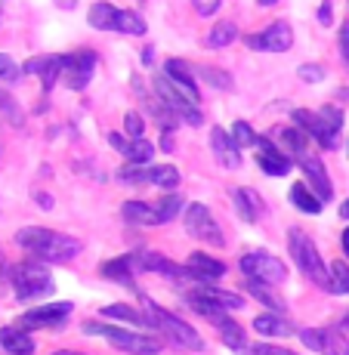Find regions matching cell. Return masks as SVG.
Listing matches in <instances>:
<instances>
[{"instance_id":"50","label":"cell","mask_w":349,"mask_h":355,"mask_svg":"<svg viewBox=\"0 0 349 355\" xmlns=\"http://www.w3.org/2000/svg\"><path fill=\"white\" fill-rule=\"evenodd\" d=\"M340 244H343V254H346V259H349V229L340 235Z\"/></svg>"},{"instance_id":"25","label":"cell","mask_w":349,"mask_h":355,"mask_svg":"<svg viewBox=\"0 0 349 355\" xmlns=\"http://www.w3.org/2000/svg\"><path fill=\"white\" fill-rule=\"evenodd\" d=\"M232 198H235V207H238V214H241L244 220H248V223L259 220V214H263V201H259L250 189H235Z\"/></svg>"},{"instance_id":"19","label":"cell","mask_w":349,"mask_h":355,"mask_svg":"<svg viewBox=\"0 0 349 355\" xmlns=\"http://www.w3.org/2000/svg\"><path fill=\"white\" fill-rule=\"evenodd\" d=\"M186 266H189L191 275H195L198 288H201V284L216 282L220 275H225V263H220V259H214V257H207V254H191Z\"/></svg>"},{"instance_id":"44","label":"cell","mask_w":349,"mask_h":355,"mask_svg":"<svg viewBox=\"0 0 349 355\" xmlns=\"http://www.w3.org/2000/svg\"><path fill=\"white\" fill-rule=\"evenodd\" d=\"M124 127H127L130 139H142V118L136 112H130L127 118H124Z\"/></svg>"},{"instance_id":"29","label":"cell","mask_w":349,"mask_h":355,"mask_svg":"<svg viewBox=\"0 0 349 355\" xmlns=\"http://www.w3.org/2000/svg\"><path fill=\"white\" fill-rule=\"evenodd\" d=\"M195 71H198V78H201L204 84H210L214 90H223V93L235 90V78H232L229 71H223V68H207V65H201V68H195Z\"/></svg>"},{"instance_id":"32","label":"cell","mask_w":349,"mask_h":355,"mask_svg":"<svg viewBox=\"0 0 349 355\" xmlns=\"http://www.w3.org/2000/svg\"><path fill=\"white\" fill-rule=\"evenodd\" d=\"M198 293H204V297H210L214 303H220L225 312H232V309H241L244 306V300L238 297V293H229V291H220V288H214V284H201V288H195Z\"/></svg>"},{"instance_id":"4","label":"cell","mask_w":349,"mask_h":355,"mask_svg":"<svg viewBox=\"0 0 349 355\" xmlns=\"http://www.w3.org/2000/svg\"><path fill=\"white\" fill-rule=\"evenodd\" d=\"M84 334H96V337H105L114 349H124L130 355H155L161 352V343L155 337H142L136 331H124V327H112L105 322H87Z\"/></svg>"},{"instance_id":"12","label":"cell","mask_w":349,"mask_h":355,"mask_svg":"<svg viewBox=\"0 0 349 355\" xmlns=\"http://www.w3.org/2000/svg\"><path fill=\"white\" fill-rule=\"evenodd\" d=\"M300 164V170L306 173V180L312 182V192H316L321 198V204L325 201H331V195H334V186H331V176H327V170L318 164V158L309 152V148H303V152H297L293 155Z\"/></svg>"},{"instance_id":"42","label":"cell","mask_w":349,"mask_h":355,"mask_svg":"<svg viewBox=\"0 0 349 355\" xmlns=\"http://www.w3.org/2000/svg\"><path fill=\"white\" fill-rule=\"evenodd\" d=\"M297 74H300V80H306V84H318L321 78H325V68L321 65H300L297 68Z\"/></svg>"},{"instance_id":"56","label":"cell","mask_w":349,"mask_h":355,"mask_svg":"<svg viewBox=\"0 0 349 355\" xmlns=\"http://www.w3.org/2000/svg\"><path fill=\"white\" fill-rule=\"evenodd\" d=\"M343 327H346V331H349V309H346V318H343Z\"/></svg>"},{"instance_id":"52","label":"cell","mask_w":349,"mask_h":355,"mask_svg":"<svg viewBox=\"0 0 349 355\" xmlns=\"http://www.w3.org/2000/svg\"><path fill=\"white\" fill-rule=\"evenodd\" d=\"M37 204H40V207H53V198H46V195H37Z\"/></svg>"},{"instance_id":"23","label":"cell","mask_w":349,"mask_h":355,"mask_svg":"<svg viewBox=\"0 0 349 355\" xmlns=\"http://www.w3.org/2000/svg\"><path fill=\"white\" fill-rule=\"evenodd\" d=\"M127 223H136V226H158V214H155V204L146 201H127L121 207Z\"/></svg>"},{"instance_id":"43","label":"cell","mask_w":349,"mask_h":355,"mask_svg":"<svg viewBox=\"0 0 349 355\" xmlns=\"http://www.w3.org/2000/svg\"><path fill=\"white\" fill-rule=\"evenodd\" d=\"M19 74H22V68L12 62L6 53H0V78H3V80H16Z\"/></svg>"},{"instance_id":"38","label":"cell","mask_w":349,"mask_h":355,"mask_svg":"<svg viewBox=\"0 0 349 355\" xmlns=\"http://www.w3.org/2000/svg\"><path fill=\"white\" fill-rule=\"evenodd\" d=\"M321 355H349V340L337 331H325V346Z\"/></svg>"},{"instance_id":"24","label":"cell","mask_w":349,"mask_h":355,"mask_svg":"<svg viewBox=\"0 0 349 355\" xmlns=\"http://www.w3.org/2000/svg\"><path fill=\"white\" fill-rule=\"evenodd\" d=\"M254 331H259L263 337H291L293 324H287L282 315H275V312H266V315L254 318Z\"/></svg>"},{"instance_id":"5","label":"cell","mask_w":349,"mask_h":355,"mask_svg":"<svg viewBox=\"0 0 349 355\" xmlns=\"http://www.w3.org/2000/svg\"><path fill=\"white\" fill-rule=\"evenodd\" d=\"M10 278H12V288H16L19 300H37V297L53 293V275L46 269V263H40V259H28V263L12 266Z\"/></svg>"},{"instance_id":"48","label":"cell","mask_w":349,"mask_h":355,"mask_svg":"<svg viewBox=\"0 0 349 355\" xmlns=\"http://www.w3.org/2000/svg\"><path fill=\"white\" fill-rule=\"evenodd\" d=\"M318 22H321V25H331V22H334V16H331V0H321V6H318Z\"/></svg>"},{"instance_id":"3","label":"cell","mask_w":349,"mask_h":355,"mask_svg":"<svg viewBox=\"0 0 349 355\" xmlns=\"http://www.w3.org/2000/svg\"><path fill=\"white\" fill-rule=\"evenodd\" d=\"M287 248H291V257H293V263H297V269L303 272V275L309 278L312 284L331 291V269L325 266V259H321L318 248L312 244V238L306 235V232L291 229V241H287Z\"/></svg>"},{"instance_id":"45","label":"cell","mask_w":349,"mask_h":355,"mask_svg":"<svg viewBox=\"0 0 349 355\" xmlns=\"http://www.w3.org/2000/svg\"><path fill=\"white\" fill-rule=\"evenodd\" d=\"M250 355H297L291 349H284V346H269V343H259V346H250L248 349Z\"/></svg>"},{"instance_id":"20","label":"cell","mask_w":349,"mask_h":355,"mask_svg":"<svg viewBox=\"0 0 349 355\" xmlns=\"http://www.w3.org/2000/svg\"><path fill=\"white\" fill-rule=\"evenodd\" d=\"M0 349L10 355H34V340L19 327H0Z\"/></svg>"},{"instance_id":"36","label":"cell","mask_w":349,"mask_h":355,"mask_svg":"<svg viewBox=\"0 0 349 355\" xmlns=\"http://www.w3.org/2000/svg\"><path fill=\"white\" fill-rule=\"evenodd\" d=\"M0 112H3V118L10 121L12 127H22L25 124V118H22V108H19V102L10 96V93H3L0 90Z\"/></svg>"},{"instance_id":"8","label":"cell","mask_w":349,"mask_h":355,"mask_svg":"<svg viewBox=\"0 0 349 355\" xmlns=\"http://www.w3.org/2000/svg\"><path fill=\"white\" fill-rule=\"evenodd\" d=\"M155 93H158V99L170 108V112L180 114V121H186V124H191V127H198V124L204 121L201 108H198L195 102H189L186 96H182L180 87L170 84V80L164 78V74H158V78H155Z\"/></svg>"},{"instance_id":"51","label":"cell","mask_w":349,"mask_h":355,"mask_svg":"<svg viewBox=\"0 0 349 355\" xmlns=\"http://www.w3.org/2000/svg\"><path fill=\"white\" fill-rule=\"evenodd\" d=\"M74 3L78 0H56V6H62V10H74Z\"/></svg>"},{"instance_id":"39","label":"cell","mask_w":349,"mask_h":355,"mask_svg":"<svg viewBox=\"0 0 349 355\" xmlns=\"http://www.w3.org/2000/svg\"><path fill=\"white\" fill-rule=\"evenodd\" d=\"M331 293H349V266L331 263Z\"/></svg>"},{"instance_id":"31","label":"cell","mask_w":349,"mask_h":355,"mask_svg":"<svg viewBox=\"0 0 349 355\" xmlns=\"http://www.w3.org/2000/svg\"><path fill=\"white\" fill-rule=\"evenodd\" d=\"M148 182L158 189H167V192H173L176 186H180V170L173 167V164H161V167H152L148 170Z\"/></svg>"},{"instance_id":"10","label":"cell","mask_w":349,"mask_h":355,"mask_svg":"<svg viewBox=\"0 0 349 355\" xmlns=\"http://www.w3.org/2000/svg\"><path fill=\"white\" fill-rule=\"evenodd\" d=\"M65 59V80H68V87L71 90H84L87 84H90V78H93V71H96V65H99V59H96V53L93 50H78V53H68Z\"/></svg>"},{"instance_id":"28","label":"cell","mask_w":349,"mask_h":355,"mask_svg":"<svg viewBox=\"0 0 349 355\" xmlns=\"http://www.w3.org/2000/svg\"><path fill=\"white\" fill-rule=\"evenodd\" d=\"M287 198H291V204L297 210H303V214H318L321 210V198L309 192V186H303V182H297V186H291V192H287Z\"/></svg>"},{"instance_id":"9","label":"cell","mask_w":349,"mask_h":355,"mask_svg":"<svg viewBox=\"0 0 349 355\" xmlns=\"http://www.w3.org/2000/svg\"><path fill=\"white\" fill-rule=\"evenodd\" d=\"M293 44V31L287 22H272L266 31L259 34H248L244 37V46L257 53H287Z\"/></svg>"},{"instance_id":"14","label":"cell","mask_w":349,"mask_h":355,"mask_svg":"<svg viewBox=\"0 0 349 355\" xmlns=\"http://www.w3.org/2000/svg\"><path fill=\"white\" fill-rule=\"evenodd\" d=\"M164 78L180 87L182 96L198 105V84H195V71H191L189 62H182V59H167V62H164Z\"/></svg>"},{"instance_id":"13","label":"cell","mask_w":349,"mask_h":355,"mask_svg":"<svg viewBox=\"0 0 349 355\" xmlns=\"http://www.w3.org/2000/svg\"><path fill=\"white\" fill-rule=\"evenodd\" d=\"M22 71L25 74H37L44 93H50L53 84L59 80V74L65 71V59L59 56V53H53V56H34V59H28V62L22 65Z\"/></svg>"},{"instance_id":"7","label":"cell","mask_w":349,"mask_h":355,"mask_svg":"<svg viewBox=\"0 0 349 355\" xmlns=\"http://www.w3.org/2000/svg\"><path fill=\"white\" fill-rule=\"evenodd\" d=\"M182 223H186L189 235L198 238V241H207V244H214V248H223V244H225L223 229L216 226L214 214H210L204 204H189L186 214H182Z\"/></svg>"},{"instance_id":"47","label":"cell","mask_w":349,"mask_h":355,"mask_svg":"<svg viewBox=\"0 0 349 355\" xmlns=\"http://www.w3.org/2000/svg\"><path fill=\"white\" fill-rule=\"evenodd\" d=\"M340 56L349 65V22H343V28H340Z\"/></svg>"},{"instance_id":"54","label":"cell","mask_w":349,"mask_h":355,"mask_svg":"<svg viewBox=\"0 0 349 355\" xmlns=\"http://www.w3.org/2000/svg\"><path fill=\"white\" fill-rule=\"evenodd\" d=\"M56 355H84V352H71V349H62V352H56Z\"/></svg>"},{"instance_id":"55","label":"cell","mask_w":349,"mask_h":355,"mask_svg":"<svg viewBox=\"0 0 349 355\" xmlns=\"http://www.w3.org/2000/svg\"><path fill=\"white\" fill-rule=\"evenodd\" d=\"M257 3H259V6H272V3H275V0H257Z\"/></svg>"},{"instance_id":"27","label":"cell","mask_w":349,"mask_h":355,"mask_svg":"<svg viewBox=\"0 0 349 355\" xmlns=\"http://www.w3.org/2000/svg\"><path fill=\"white\" fill-rule=\"evenodd\" d=\"M248 293H250V297H257L259 303H263L266 309H272L275 315H282V312L287 309L284 300L278 297L275 291H269V284H263V282H250V278H248Z\"/></svg>"},{"instance_id":"53","label":"cell","mask_w":349,"mask_h":355,"mask_svg":"<svg viewBox=\"0 0 349 355\" xmlns=\"http://www.w3.org/2000/svg\"><path fill=\"white\" fill-rule=\"evenodd\" d=\"M340 216H343V220H349V198L343 204H340Z\"/></svg>"},{"instance_id":"40","label":"cell","mask_w":349,"mask_h":355,"mask_svg":"<svg viewBox=\"0 0 349 355\" xmlns=\"http://www.w3.org/2000/svg\"><path fill=\"white\" fill-rule=\"evenodd\" d=\"M318 118L325 121L331 133H337V130L343 127V112H340L337 105H325V108H321V112H318Z\"/></svg>"},{"instance_id":"22","label":"cell","mask_w":349,"mask_h":355,"mask_svg":"<svg viewBox=\"0 0 349 355\" xmlns=\"http://www.w3.org/2000/svg\"><path fill=\"white\" fill-rule=\"evenodd\" d=\"M214 324H216V331H220L223 343L229 346V349H235V352H248V349H250V346H248V337H244V331H241V324L232 322L229 315L216 318Z\"/></svg>"},{"instance_id":"30","label":"cell","mask_w":349,"mask_h":355,"mask_svg":"<svg viewBox=\"0 0 349 355\" xmlns=\"http://www.w3.org/2000/svg\"><path fill=\"white\" fill-rule=\"evenodd\" d=\"M235 37H238L235 22L223 19V22H216L214 28H210V34H207V46H210V50H223V46H229Z\"/></svg>"},{"instance_id":"49","label":"cell","mask_w":349,"mask_h":355,"mask_svg":"<svg viewBox=\"0 0 349 355\" xmlns=\"http://www.w3.org/2000/svg\"><path fill=\"white\" fill-rule=\"evenodd\" d=\"M161 152H173V136H170V133H164V139H161Z\"/></svg>"},{"instance_id":"35","label":"cell","mask_w":349,"mask_h":355,"mask_svg":"<svg viewBox=\"0 0 349 355\" xmlns=\"http://www.w3.org/2000/svg\"><path fill=\"white\" fill-rule=\"evenodd\" d=\"M102 315L105 318H118V322H130V324H146V315L142 312H136L133 306H124V303H112L102 309Z\"/></svg>"},{"instance_id":"2","label":"cell","mask_w":349,"mask_h":355,"mask_svg":"<svg viewBox=\"0 0 349 355\" xmlns=\"http://www.w3.org/2000/svg\"><path fill=\"white\" fill-rule=\"evenodd\" d=\"M142 309H146V324L148 327H158V331H164L170 340H173L176 346H182V349L189 352H201L204 349V340L198 337V331L191 324H186L182 318H176L173 312L161 309L155 300L142 297Z\"/></svg>"},{"instance_id":"15","label":"cell","mask_w":349,"mask_h":355,"mask_svg":"<svg viewBox=\"0 0 349 355\" xmlns=\"http://www.w3.org/2000/svg\"><path fill=\"white\" fill-rule=\"evenodd\" d=\"M210 148H214L216 161H220L223 167H229V170L241 167V148H238V142L232 139V133H225L223 127L210 130Z\"/></svg>"},{"instance_id":"1","label":"cell","mask_w":349,"mask_h":355,"mask_svg":"<svg viewBox=\"0 0 349 355\" xmlns=\"http://www.w3.org/2000/svg\"><path fill=\"white\" fill-rule=\"evenodd\" d=\"M19 248H25L34 259L40 263H65V259L80 254V244L74 238L62 235V232H53L44 226H25L16 232Z\"/></svg>"},{"instance_id":"33","label":"cell","mask_w":349,"mask_h":355,"mask_svg":"<svg viewBox=\"0 0 349 355\" xmlns=\"http://www.w3.org/2000/svg\"><path fill=\"white\" fill-rule=\"evenodd\" d=\"M114 31H121V34H146V19L139 16V12H133V10H118V19H114Z\"/></svg>"},{"instance_id":"17","label":"cell","mask_w":349,"mask_h":355,"mask_svg":"<svg viewBox=\"0 0 349 355\" xmlns=\"http://www.w3.org/2000/svg\"><path fill=\"white\" fill-rule=\"evenodd\" d=\"M293 127H300L306 136L318 139L325 148H334V136H337V133H331V130H327V124L318 118V114L306 112V108H297V112H293Z\"/></svg>"},{"instance_id":"11","label":"cell","mask_w":349,"mask_h":355,"mask_svg":"<svg viewBox=\"0 0 349 355\" xmlns=\"http://www.w3.org/2000/svg\"><path fill=\"white\" fill-rule=\"evenodd\" d=\"M74 312L71 303H50V306H37V309L25 312L22 318H19V327L22 331H34V327H56L62 324L68 315Z\"/></svg>"},{"instance_id":"34","label":"cell","mask_w":349,"mask_h":355,"mask_svg":"<svg viewBox=\"0 0 349 355\" xmlns=\"http://www.w3.org/2000/svg\"><path fill=\"white\" fill-rule=\"evenodd\" d=\"M180 210H182V195H180V192H167L158 204H155V214H158V226H161V223H170L173 216H180Z\"/></svg>"},{"instance_id":"18","label":"cell","mask_w":349,"mask_h":355,"mask_svg":"<svg viewBox=\"0 0 349 355\" xmlns=\"http://www.w3.org/2000/svg\"><path fill=\"white\" fill-rule=\"evenodd\" d=\"M108 142H112V148L124 152V158L130 164H148L155 155V146L148 139H124L121 133H108Z\"/></svg>"},{"instance_id":"21","label":"cell","mask_w":349,"mask_h":355,"mask_svg":"<svg viewBox=\"0 0 349 355\" xmlns=\"http://www.w3.org/2000/svg\"><path fill=\"white\" fill-rule=\"evenodd\" d=\"M133 269H136L133 257H118V259H108V263L102 266V275L112 278V282H118V284H124V288H130V291H136Z\"/></svg>"},{"instance_id":"37","label":"cell","mask_w":349,"mask_h":355,"mask_svg":"<svg viewBox=\"0 0 349 355\" xmlns=\"http://www.w3.org/2000/svg\"><path fill=\"white\" fill-rule=\"evenodd\" d=\"M232 139L238 142V148H257L259 146V136L254 133V127L244 124V121H238V124L232 127Z\"/></svg>"},{"instance_id":"41","label":"cell","mask_w":349,"mask_h":355,"mask_svg":"<svg viewBox=\"0 0 349 355\" xmlns=\"http://www.w3.org/2000/svg\"><path fill=\"white\" fill-rule=\"evenodd\" d=\"M300 340H303V343L309 346L312 352H321V346H325V331H316V327H303V331H300Z\"/></svg>"},{"instance_id":"26","label":"cell","mask_w":349,"mask_h":355,"mask_svg":"<svg viewBox=\"0 0 349 355\" xmlns=\"http://www.w3.org/2000/svg\"><path fill=\"white\" fill-rule=\"evenodd\" d=\"M114 19H118V10H114L112 3H105V0H99V3L90 6V16H87V22H90V28L114 31Z\"/></svg>"},{"instance_id":"6","label":"cell","mask_w":349,"mask_h":355,"mask_svg":"<svg viewBox=\"0 0 349 355\" xmlns=\"http://www.w3.org/2000/svg\"><path fill=\"white\" fill-rule=\"evenodd\" d=\"M241 272L250 282H263L269 288H278V284L287 282V269L278 257L266 254V250H250V254L241 257Z\"/></svg>"},{"instance_id":"16","label":"cell","mask_w":349,"mask_h":355,"mask_svg":"<svg viewBox=\"0 0 349 355\" xmlns=\"http://www.w3.org/2000/svg\"><path fill=\"white\" fill-rule=\"evenodd\" d=\"M257 164L263 167V173L269 176H287L291 173V158H284L278 152V146L266 136H259V146H257Z\"/></svg>"},{"instance_id":"46","label":"cell","mask_w":349,"mask_h":355,"mask_svg":"<svg viewBox=\"0 0 349 355\" xmlns=\"http://www.w3.org/2000/svg\"><path fill=\"white\" fill-rule=\"evenodd\" d=\"M198 10V16H214L216 10H220V0H191Z\"/></svg>"}]
</instances>
